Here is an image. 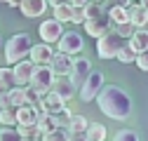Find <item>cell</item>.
Instances as JSON below:
<instances>
[{
  "mask_svg": "<svg viewBox=\"0 0 148 141\" xmlns=\"http://www.w3.org/2000/svg\"><path fill=\"white\" fill-rule=\"evenodd\" d=\"M97 103H99L101 113L113 120H127L129 113H132V99L118 85H103L97 97Z\"/></svg>",
  "mask_w": 148,
  "mask_h": 141,
  "instance_id": "obj_1",
  "label": "cell"
},
{
  "mask_svg": "<svg viewBox=\"0 0 148 141\" xmlns=\"http://www.w3.org/2000/svg\"><path fill=\"white\" fill-rule=\"evenodd\" d=\"M31 47H33V45H31L28 33H16V35H12V38L5 42V59H7V64L16 66V64L26 61Z\"/></svg>",
  "mask_w": 148,
  "mask_h": 141,
  "instance_id": "obj_2",
  "label": "cell"
},
{
  "mask_svg": "<svg viewBox=\"0 0 148 141\" xmlns=\"http://www.w3.org/2000/svg\"><path fill=\"white\" fill-rule=\"evenodd\" d=\"M28 85H31V90L35 94H40V97L49 94L52 92V85H54V73L49 70V66H35Z\"/></svg>",
  "mask_w": 148,
  "mask_h": 141,
  "instance_id": "obj_3",
  "label": "cell"
},
{
  "mask_svg": "<svg viewBox=\"0 0 148 141\" xmlns=\"http://www.w3.org/2000/svg\"><path fill=\"white\" fill-rule=\"evenodd\" d=\"M122 45H125V42H122V38H120L115 31H110V33H106V35H103V38H99V40H97V54H99L101 59H115Z\"/></svg>",
  "mask_w": 148,
  "mask_h": 141,
  "instance_id": "obj_4",
  "label": "cell"
},
{
  "mask_svg": "<svg viewBox=\"0 0 148 141\" xmlns=\"http://www.w3.org/2000/svg\"><path fill=\"white\" fill-rule=\"evenodd\" d=\"M89 73H92V64H89V59H85V57L73 59V68H71V73H68V82H71V87H73V90H80L82 82L89 78Z\"/></svg>",
  "mask_w": 148,
  "mask_h": 141,
  "instance_id": "obj_5",
  "label": "cell"
},
{
  "mask_svg": "<svg viewBox=\"0 0 148 141\" xmlns=\"http://www.w3.org/2000/svg\"><path fill=\"white\" fill-rule=\"evenodd\" d=\"M82 35L78 31H64L61 35V40L57 42V49H59V54H66V57H73V54H78V52L82 49Z\"/></svg>",
  "mask_w": 148,
  "mask_h": 141,
  "instance_id": "obj_6",
  "label": "cell"
},
{
  "mask_svg": "<svg viewBox=\"0 0 148 141\" xmlns=\"http://www.w3.org/2000/svg\"><path fill=\"white\" fill-rule=\"evenodd\" d=\"M101 87H103V73H99V70H92L89 78L82 82L80 87V99L87 103V101H94L101 92Z\"/></svg>",
  "mask_w": 148,
  "mask_h": 141,
  "instance_id": "obj_7",
  "label": "cell"
},
{
  "mask_svg": "<svg viewBox=\"0 0 148 141\" xmlns=\"http://www.w3.org/2000/svg\"><path fill=\"white\" fill-rule=\"evenodd\" d=\"M85 31H87V35H92V38H103L106 33H110V19H108V12H103V14H99V16H94V19H85Z\"/></svg>",
  "mask_w": 148,
  "mask_h": 141,
  "instance_id": "obj_8",
  "label": "cell"
},
{
  "mask_svg": "<svg viewBox=\"0 0 148 141\" xmlns=\"http://www.w3.org/2000/svg\"><path fill=\"white\" fill-rule=\"evenodd\" d=\"M38 33H40V38H42V45H49V47H52V42H59V40H61L64 26H61L59 21H54V19H47V21L40 24Z\"/></svg>",
  "mask_w": 148,
  "mask_h": 141,
  "instance_id": "obj_9",
  "label": "cell"
},
{
  "mask_svg": "<svg viewBox=\"0 0 148 141\" xmlns=\"http://www.w3.org/2000/svg\"><path fill=\"white\" fill-rule=\"evenodd\" d=\"M71 68H73V57H66V54L54 52V57L49 61V70L54 73V78H68Z\"/></svg>",
  "mask_w": 148,
  "mask_h": 141,
  "instance_id": "obj_10",
  "label": "cell"
},
{
  "mask_svg": "<svg viewBox=\"0 0 148 141\" xmlns=\"http://www.w3.org/2000/svg\"><path fill=\"white\" fill-rule=\"evenodd\" d=\"M52 57H54L52 47H49V45H42V42H40V45H33L31 52H28V61H31L33 66H49Z\"/></svg>",
  "mask_w": 148,
  "mask_h": 141,
  "instance_id": "obj_11",
  "label": "cell"
},
{
  "mask_svg": "<svg viewBox=\"0 0 148 141\" xmlns=\"http://www.w3.org/2000/svg\"><path fill=\"white\" fill-rule=\"evenodd\" d=\"M49 3H45V0H21L19 3V10L24 16H28V19H35V16H42L47 12Z\"/></svg>",
  "mask_w": 148,
  "mask_h": 141,
  "instance_id": "obj_12",
  "label": "cell"
},
{
  "mask_svg": "<svg viewBox=\"0 0 148 141\" xmlns=\"http://www.w3.org/2000/svg\"><path fill=\"white\" fill-rule=\"evenodd\" d=\"M40 118L38 108H31V106H21L16 108V127H33Z\"/></svg>",
  "mask_w": 148,
  "mask_h": 141,
  "instance_id": "obj_13",
  "label": "cell"
},
{
  "mask_svg": "<svg viewBox=\"0 0 148 141\" xmlns=\"http://www.w3.org/2000/svg\"><path fill=\"white\" fill-rule=\"evenodd\" d=\"M33 64L31 61H21L12 68V75H14V85H28L31 82V75H33Z\"/></svg>",
  "mask_w": 148,
  "mask_h": 141,
  "instance_id": "obj_14",
  "label": "cell"
},
{
  "mask_svg": "<svg viewBox=\"0 0 148 141\" xmlns=\"http://www.w3.org/2000/svg\"><path fill=\"white\" fill-rule=\"evenodd\" d=\"M52 92L57 94L64 103L68 101V99H73V94H75V90L71 87V82H68V78H54V85H52Z\"/></svg>",
  "mask_w": 148,
  "mask_h": 141,
  "instance_id": "obj_15",
  "label": "cell"
},
{
  "mask_svg": "<svg viewBox=\"0 0 148 141\" xmlns=\"http://www.w3.org/2000/svg\"><path fill=\"white\" fill-rule=\"evenodd\" d=\"M129 49L134 52V54H141V52H146L148 49V31H134L132 33V38H129Z\"/></svg>",
  "mask_w": 148,
  "mask_h": 141,
  "instance_id": "obj_16",
  "label": "cell"
},
{
  "mask_svg": "<svg viewBox=\"0 0 148 141\" xmlns=\"http://www.w3.org/2000/svg\"><path fill=\"white\" fill-rule=\"evenodd\" d=\"M49 7H52V19L54 21H59V24L71 21V3H57V0H52Z\"/></svg>",
  "mask_w": 148,
  "mask_h": 141,
  "instance_id": "obj_17",
  "label": "cell"
},
{
  "mask_svg": "<svg viewBox=\"0 0 148 141\" xmlns=\"http://www.w3.org/2000/svg\"><path fill=\"white\" fill-rule=\"evenodd\" d=\"M148 24V14L141 5H134L132 10H129V26H132L134 31H141L143 26Z\"/></svg>",
  "mask_w": 148,
  "mask_h": 141,
  "instance_id": "obj_18",
  "label": "cell"
},
{
  "mask_svg": "<svg viewBox=\"0 0 148 141\" xmlns=\"http://www.w3.org/2000/svg\"><path fill=\"white\" fill-rule=\"evenodd\" d=\"M35 127H38L40 136H42V134H49V132H54V129H59L57 118H54V115H47V113H40L38 122H35Z\"/></svg>",
  "mask_w": 148,
  "mask_h": 141,
  "instance_id": "obj_19",
  "label": "cell"
},
{
  "mask_svg": "<svg viewBox=\"0 0 148 141\" xmlns=\"http://www.w3.org/2000/svg\"><path fill=\"white\" fill-rule=\"evenodd\" d=\"M108 19H110V24H115V26H125V24H129V12L122 5H113L108 10Z\"/></svg>",
  "mask_w": 148,
  "mask_h": 141,
  "instance_id": "obj_20",
  "label": "cell"
},
{
  "mask_svg": "<svg viewBox=\"0 0 148 141\" xmlns=\"http://www.w3.org/2000/svg\"><path fill=\"white\" fill-rule=\"evenodd\" d=\"M85 141H106V127L99 122H89L85 129Z\"/></svg>",
  "mask_w": 148,
  "mask_h": 141,
  "instance_id": "obj_21",
  "label": "cell"
},
{
  "mask_svg": "<svg viewBox=\"0 0 148 141\" xmlns=\"http://www.w3.org/2000/svg\"><path fill=\"white\" fill-rule=\"evenodd\" d=\"M7 106L10 108H21V106H26V97H24V87H14V90H10L7 94Z\"/></svg>",
  "mask_w": 148,
  "mask_h": 141,
  "instance_id": "obj_22",
  "label": "cell"
},
{
  "mask_svg": "<svg viewBox=\"0 0 148 141\" xmlns=\"http://www.w3.org/2000/svg\"><path fill=\"white\" fill-rule=\"evenodd\" d=\"M87 125H89V120H87L85 115H71L66 132H68V134H85Z\"/></svg>",
  "mask_w": 148,
  "mask_h": 141,
  "instance_id": "obj_23",
  "label": "cell"
},
{
  "mask_svg": "<svg viewBox=\"0 0 148 141\" xmlns=\"http://www.w3.org/2000/svg\"><path fill=\"white\" fill-rule=\"evenodd\" d=\"M0 125H16V111L14 108H0Z\"/></svg>",
  "mask_w": 148,
  "mask_h": 141,
  "instance_id": "obj_24",
  "label": "cell"
},
{
  "mask_svg": "<svg viewBox=\"0 0 148 141\" xmlns=\"http://www.w3.org/2000/svg\"><path fill=\"white\" fill-rule=\"evenodd\" d=\"M115 59H118V61H122V64H132V61H136V54H134L132 49H129V45H122Z\"/></svg>",
  "mask_w": 148,
  "mask_h": 141,
  "instance_id": "obj_25",
  "label": "cell"
},
{
  "mask_svg": "<svg viewBox=\"0 0 148 141\" xmlns=\"http://www.w3.org/2000/svg\"><path fill=\"white\" fill-rule=\"evenodd\" d=\"M16 134H19V139H33V141H38V136H40V132H38V127H16Z\"/></svg>",
  "mask_w": 148,
  "mask_h": 141,
  "instance_id": "obj_26",
  "label": "cell"
},
{
  "mask_svg": "<svg viewBox=\"0 0 148 141\" xmlns=\"http://www.w3.org/2000/svg\"><path fill=\"white\" fill-rule=\"evenodd\" d=\"M24 97H26V106H31V108H38L40 101H42V97H40V94H35L31 87H26V90H24Z\"/></svg>",
  "mask_w": 148,
  "mask_h": 141,
  "instance_id": "obj_27",
  "label": "cell"
},
{
  "mask_svg": "<svg viewBox=\"0 0 148 141\" xmlns=\"http://www.w3.org/2000/svg\"><path fill=\"white\" fill-rule=\"evenodd\" d=\"M42 141H68V132L66 129H54L49 134H42Z\"/></svg>",
  "mask_w": 148,
  "mask_h": 141,
  "instance_id": "obj_28",
  "label": "cell"
},
{
  "mask_svg": "<svg viewBox=\"0 0 148 141\" xmlns=\"http://www.w3.org/2000/svg\"><path fill=\"white\" fill-rule=\"evenodd\" d=\"M113 141H139V136H136L134 129H120Z\"/></svg>",
  "mask_w": 148,
  "mask_h": 141,
  "instance_id": "obj_29",
  "label": "cell"
},
{
  "mask_svg": "<svg viewBox=\"0 0 148 141\" xmlns=\"http://www.w3.org/2000/svg\"><path fill=\"white\" fill-rule=\"evenodd\" d=\"M0 141H21V139H19V134H16V129L5 127V129H0Z\"/></svg>",
  "mask_w": 148,
  "mask_h": 141,
  "instance_id": "obj_30",
  "label": "cell"
},
{
  "mask_svg": "<svg viewBox=\"0 0 148 141\" xmlns=\"http://www.w3.org/2000/svg\"><path fill=\"white\" fill-rule=\"evenodd\" d=\"M136 66H139L141 70H148V49L141 52V54H136Z\"/></svg>",
  "mask_w": 148,
  "mask_h": 141,
  "instance_id": "obj_31",
  "label": "cell"
},
{
  "mask_svg": "<svg viewBox=\"0 0 148 141\" xmlns=\"http://www.w3.org/2000/svg\"><path fill=\"white\" fill-rule=\"evenodd\" d=\"M120 38H132V33H134V28L129 26V24H125V26H118V31H115Z\"/></svg>",
  "mask_w": 148,
  "mask_h": 141,
  "instance_id": "obj_32",
  "label": "cell"
},
{
  "mask_svg": "<svg viewBox=\"0 0 148 141\" xmlns=\"http://www.w3.org/2000/svg\"><path fill=\"white\" fill-rule=\"evenodd\" d=\"M68 141H85V134H68Z\"/></svg>",
  "mask_w": 148,
  "mask_h": 141,
  "instance_id": "obj_33",
  "label": "cell"
},
{
  "mask_svg": "<svg viewBox=\"0 0 148 141\" xmlns=\"http://www.w3.org/2000/svg\"><path fill=\"white\" fill-rule=\"evenodd\" d=\"M141 7L146 10V14H148V0H143V3H141Z\"/></svg>",
  "mask_w": 148,
  "mask_h": 141,
  "instance_id": "obj_34",
  "label": "cell"
},
{
  "mask_svg": "<svg viewBox=\"0 0 148 141\" xmlns=\"http://www.w3.org/2000/svg\"><path fill=\"white\" fill-rule=\"evenodd\" d=\"M0 49H3V35H0Z\"/></svg>",
  "mask_w": 148,
  "mask_h": 141,
  "instance_id": "obj_35",
  "label": "cell"
},
{
  "mask_svg": "<svg viewBox=\"0 0 148 141\" xmlns=\"http://www.w3.org/2000/svg\"><path fill=\"white\" fill-rule=\"evenodd\" d=\"M21 141H33V139H21Z\"/></svg>",
  "mask_w": 148,
  "mask_h": 141,
  "instance_id": "obj_36",
  "label": "cell"
}]
</instances>
